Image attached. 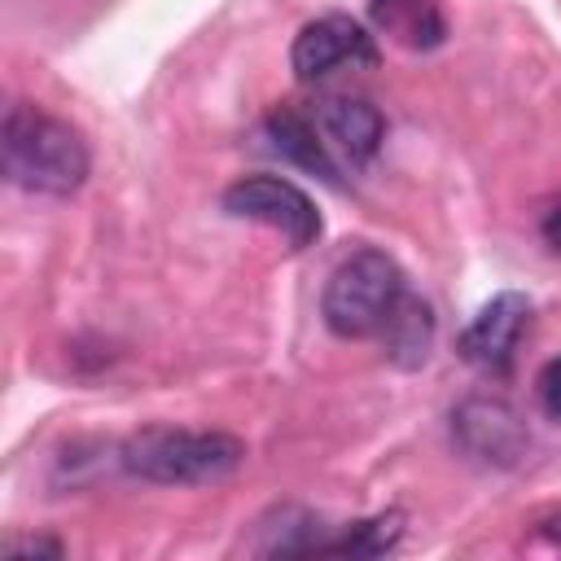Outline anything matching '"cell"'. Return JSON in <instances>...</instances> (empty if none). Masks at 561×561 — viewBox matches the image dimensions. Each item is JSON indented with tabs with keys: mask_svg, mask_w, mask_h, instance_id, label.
I'll list each match as a JSON object with an SVG mask.
<instances>
[{
	"mask_svg": "<svg viewBox=\"0 0 561 561\" xmlns=\"http://www.w3.org/2000/svg\"><path fill=\"white\" fill-rule=\"evenodd\" d=\"M0 162H4L9 184H18L22 193H39V197H70L83 188L92 171V153L79 127H70L66 118L31 101H13L4 110Z\"/></svg>",
	"mask_w": 561,
	"mask_h": 561,
	"instance_id": "cell-1",
	"label": "cell"
},
{
	"mask_svg": "<svg viewBox=\"0 0 561 561\" xmlns=\"http://www.w3.org/2000/svg\"><path fill=\"white\" fill-rule=\"evenodd\" d=\"M123 473L158 486H206L224 482L245 465V443L224 430L145 425L118 447Z\"/></svg>",
	"mask_w": 561,
	"mask_h": 561,
	"instance_id": "cell-2",
	"label": "cell"
},
{
	"mask_svg": "<svg viewBox=\"0 0 561 561\" xmlns=\"http://www.w3.org/2000/svg\"><path fill=\"white\" fill-rule=\"evenodd\" d=\"M403 294H408V280L399 263L386 250L359 245L329 272L320 294V316L333 337H373L386 329Z\"/></svg>",
	"mask_w": 561,
	"mask_h": 561,
	"instance_id": "cell-3",
	"label": "cell"
},
{
	"mask_svg": "<svg viewBox=\"0 0 561 561\" xmlns=\"http://www.w3.org/2000/svg\"><path fill=\"white\" fill-rule=\"evenodd\" d=\"M219 202L232 219H250V224L280 232L289 250H307L324 232L316 202L294 180H280V175H241L224 188Z\"/></svg>",
	"mask_w": 561,
	"mask_h": 561,
	"instance_id": "cell-4",
	"label": "cell"
},
{
	"mask_svg": "<svg viewBox=\"0 0 561 561\" xmlns=\"http://www.w3.org/2000/svg\"><path fill=\"white\" fill-rule=\"evenodd\" d=\"M373 61H377V35L346 13H324L307 22L289 44V70L302 83H316L342 66H373Z\"/></svg>",
	"mask_w": 561,
	"mask_h": 561,
	"instance_id": "cell-5",
	"label": "cell"
},
{
	"mask_svg": "<svg viewBox=\"0 0 561 561\" xmlns=\"http://www.w3.org/2000/svg\"><path fill=\"white\" fill-rule=\"evenodd\" d=\"M530 324V298L517 294V289H500L495 298H486L478 307V316L465 324L456 351L465 364H473L478 373L486 377H504L513 368V355H517V342Z\"/></svg>",
	"mask_w": 561,
	"mask_h": 561,
	"instance_id": "cell-6",
	"label": "cell"
},
{
	"mask_svg": "<svg viewBox=\"0 0 561 561\" xmlns=\"http://www.w3.org/2000/svg\"><path fill=\"white\" fill-rule=\"evenodd\" d=\"M456 443L482 465H513L526 451V425L500 394H473L451 412Z\"/></svg>",
	"mask_w": 561,
	"mask_h": 561,
	"instance_id": "cell-7",
	"label": "cell"
},
{
	"mask_svg": "<svg viewBox=\"0 0 561 561\" xmlns=\"http://www.w3.org/2000/svg\"><path fill=\"white\" fill-rule=\"evenodd\" d=\"M316 123H320L329 149H337L351 167L373 162L381 149V136H386L381 110L364 96H324L316 105Z\"/></svg>",
	"mask_w": 561,
	"mask_h": 561,
	"instance_id": "cell-8",
	"label": "cell"
},
{
	"mask_svg": "<svg viewBox=\"0 0 561 561\" xmlns=\"http://www.w3.org/2000/svg\"><path fill=\"white\" fill-rule=\"evenodd\" d=\"M263 136H267V149L280 153L285 162L320 175L324 184H337V162L329 153V140L320 131V123L294 105H276L267 118H263Z\"/></svg>",
	"mask_w": 561,
	"mask_h": 561,
	"instance_id": "cell-9",
	"label": "cell"
},
{
	"mask_svg": "<svg viewBox=\"0 0 561 561\" xmlns=\"http://www.w3.org/2000/svg\"><path fill=\"white\" fill-rule=\"evenodd\" d=\"M368 31L408 53H434L447 39L438 0H368Z\"/></svg>",
	"mask_w": 561,
	"mask_h": 561,
	"instance_id": "cell-10",
	"label": "cell"
},
{
	"mask_svg": "<svg viewBox=\"0 0 561 561\" xmlns=\"http://www.w3.org/2000/svg\"><path fill=\"white\" fill-rule=\"evenodd\" d=\"M386 337V355L399 364V368H416L430 359V346H434V311L430 302H421L416 294H403L394 316L386 320L381 329Z\"/></svg>",
	"mask_w": 561,
	"mask_h": 561,
	"instance_id": "cell-11",
	"label": "cell"
},
{
	"mask_svg": "<svg viewBox=\"0 0 561 561\" xmlns=\"http://www.w3.org/2000/svg\"><path fill=\"white\" fill-rule=\"evenodd\" d=\"M399 535H403V513H377V517H368V522L342 526V530L329 539L324 557H377V552L394 548Z\"/></svg>",
	"mask_w": 561,
	"mask_h": 561,
	"instance_id": "cell-12",
	"label": "cell"
},
{
	"mask_svg": "<svg viewBox=\"0 0 561 561\" xmlns=\"http://www.w3.org/2000/svg\"><path fill=\"white\" fill-rule=\"evenodd\" d=\"M535 399H539V408H543L552 421H561V355L539 368V377H535Z\"/></svg>",
	"mask_w": 561,
	"mask_h": 561,
	"instance_id": "cell-13",
	"label": "cell"
},
{
	"mask_svg": "<svg viewBox=\"0 0 561 561\" xmlns=\"http://www.w3.org/2000/svg\"><path fill=\"white\" fill-rule=\"evenodd\" d=\"M4 557H61V543L57 539H4Z\"/></svg>",
	"mask_w": 561,
	"mask_h": 561,
	"instance_id": "cell-14",
	"label": "cell"
},
{
	"mask_svg": "<svg viewBox=\"0 0 561 561\" xmlns=\"http://www.w3.org/2000/svg\"><path fill=\"white\" fill-rule=\"evenodd\" d=\"M539 232H543V241L552 245V250H561V202L543 215V224H539Z\"/></svg>",
	"mask_w": 561,
	"mask_h": 561,
	"instance_id": "cell-15",
	"label": "cell"
}]
</instances>
